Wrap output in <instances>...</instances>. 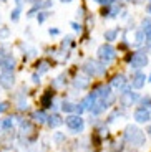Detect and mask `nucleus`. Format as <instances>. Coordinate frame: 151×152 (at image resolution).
Here are the masks:
<instances>
[{
	"mask_svg": "<svg viewBox=\"0 0 151 152\" xmlns=\"http://www.w3.org/2000/svg\"><path fill=\"white\" fill-rule=\"evenodd\" d=\"M125 139L126 142H130L131 145H136V147H141V145H144V134L141 132L138 127H135V126H128L125 131Z\"/></svg>",
	"mask_w": 151,
	"mask_h": 152,
	"instance_id": "nucleus-1",
	"label": "nucleus"
},
{
	"mask_svg": "<svg viewBox=\"0 0 151 152\" xmlns=\"http://www.w3.org/2000/svg\"><path fill=\"white\" fill-rule=\"evenodd\" d=\"M115 56H116V51L111 45H101L98 48V58L101 60V63H110V61H113Z\"/></svg>",
	"mask_w": 151,
	"mask_h": 152,
	"instance_id": "nucleus-2",
	"label": "nucleus"
},
{
	"mask_svg": "<svg viewBox=\"0 0 151 152\" xmlns=\"http://www.w3.org/2000/svg\"><path fill=\"white\" fill-rule=\"evenodd\" d=\"M83 71L87 73L88 76L103 75V73H105V66H103V65H98V63H96V61H93V60H88L87 63L83 65Z\"/></svg>",
	"mask_w": 151,
	"mask_h": 152,
	"instance_id": "nucleus-3",
	"label": "nucleus"
},
{
	"mask_svg": "<svg viewBox=\"0 0 151 152\" xmlns=\"http://www.w3.org/2000/svg\"><path fill=\"white\" fill-rule=\"evenodd\" d=\"M65 124H67L68 129L75 131V132L83 131V119L80 116H68V118H65Z\"/></svg>",
	"mask_w": 151,
	"mask_h": 152,
	"instance_id": "nucleus-4",
	"label": "nucleus"
},
{
	"mask_svg": "<svg viewBox=\"0 0 151 152\" xmlns=\"http://www.w3.org/2000/svg\"><path fill=\"white\" fill-rule=\"evenodd\" d=\"M130 65H131V68H135V69H140V68H143V66H146V65H148V56H146V53H135V55L131 56Z\"/></svg>",
	"mask_w": 151,
	"mask_h": 152,
	"instance_id": "nucleus-5",
	"label": "nucleus"
},
{
	"mask_svg": "<svg viewBox=\"0 0 151 152\" xmlns=\"http://www.w3.org/2000/svg\"><path fill=\"white\" fill-rule=\"evenodd\" d=\"M15 83V78H13V73L12 71H2L0 73V86L5 88V89H10Z\"/></svg>",
	"mask_w": 151,
	"mask_h": 152,
	"instance_id": "nucleus-6",
	"label": "nucleus"
},
{
	"mask_svg": "<svg viewBox=\"0 0 151 152\" xmlns=\"http://www.w3.org/2000/svg\"><path fill=\"white\" fill-rule=\"evenodd\" d=\"M120 101H121L123 106H131V104H135L136 101H138V94L133 93V91H125V93H121Z\"/></svg>",
	"mask_w": 151,
	"mask_h": 152,
	"instance_id": "nucleus-7",
	"label": "nucleus"
},
{
	"mask_svg": "<svg viewBox=\"0 0 151 152\" xmlns=\"http://www.w3.org/2000/svg\"><path fill=\"white\" fill-rule=\"evenodd\" d=\"M133 118H135L136 122H148L151 119V114L148 109H144V107H140V109H136L135 114H133Z\"/></svg>",
	"mask_w": 151,
	"mask_h": 152,
	"instance_id": "nucleus-8",
	"label": "nucleus"
},
{
	"mask_svg": "<svg viewBox=\"0 0 151 152\" xmlns=\"http://www.w3.org/2000/svg\"><path fill=\"white\" fill-rule=\"evenodd\" d=\"M144 81H146V76H144L143 73H136L131 78V86L135 88V89H141V88L144 86Z\"/></svg>",
	"mask_w": 151,
	"mask_h": 152,
	"instance_id": "nucleus-9",
	"label": "nucleus"
},
{
	"mask_svg": "<svg viewBox=\"0 0 151 152\" xmlns=\"http://www.w3.org/2000/svg\"><path fill=\"white\" fill-rule=\"evenodd\" d=\"M0 66H2V71H13L15 61L12 56H5L4 60H0Z\"/></svg>",
	"mask_w": 151,
	"mask_h": 152,
	"instance_id": "nucleus-10",
	"label": "nucleus"
},
{
	"mask_svg": "<svg viewBox=\"0 0 151 152\" xmlns=\"http://www.w3.org/2000/svg\"><path fill=\"white\" fill-rule=\"evenodd\" d=\"M125 84H126V78L123 75H116L113 80H111V86L116 88V89H121Z\"/></svg>",
	"mask_w": 151,
	"mask_h": 152,
	"instance_id": "nucleus-11",
	"label": "nucleus"
},
{
	"mask_svg": "<svg viewBox=\"0 0 151 152\" xmlns=\"http://www.w3.org/2000/svg\"><path fill=\"white\" fill-rule=\"evenodd\" d=\"M88 84H90V80H88V78H83V76H80V78H76V80L73 81V86L78 88V89H85Z\"/></svg>",
	"mask_w": 151,
	"mask_h": 152,
	"instance_id": "nucleus-12",
	"label": "nucleus"
},
{
	"mask_svg": "<svg viewBox=\"0 0 151 152\" xmlns=\"http://www.w3.org/2000/svg\"><path fill=\"white\" fill-rule=\"evenodd\" d=\"M47 122H48L50 127H58V126L63 122V119H60V116H57V114H53V116H48Z\"/></svg>",
	"mask_w": 151,
	"mask_h": 152,
	"instance_id": "nucleus-13",
	"label": "nucleus"
},
{
	"mask_svg": "<svg viewBox=\"0 0 151 152\" xmlns=\"http://www.w3.org/2000/svg\"><path fill=\"white\" fill-rule=\"evenodd\" d=\"M143 33H144L148 42H151V22L148 18L143 20Z\"/></svg>",
	"mask_w": 151,
	"mask_h": 152,
	"instance_id": "nucleus-14",
	"label": "nucleus"
},
{
	"mask_svg": "<svg viewBox=\"0 0 151 152\" xmlns=\"http://www.w3.org/2000/svg\"><path fill=\"white\" fill-rule=\"evenodd\" d=\"M33 119H35V122L42 124V122H45L47 119H48V116H47L43 111H37V113H33Z\"/></svg>",
	"mask_w": 151,
	"mask_h": 152,
	"instance_id": "nucleus-15",
	"label": "nucleus"
},
{
	"mask_svg": "<svg viewBox=\"0 0 151 152\" xmlns=\"http://www.w3.org/2000/svg\"><path fill=\"white\" fill-rule=\"evenodd\" d=\"M61 109H63L65 113H73V111H76V106L72 103H63L61 104Z\"/></svg>",
	"mask_w": 151,
	"mask_h": 152,
	"instance_id": "nucleus-16",
	"label": "nucleus"
},
{
	"mask_svg": "<svg viewBox=\"0 0 151 152\" xmlns=\"http://www.w3.org/2000/svg\"><path fill=\"white\" fill-rule=\"evenodd\" d=\"M12 126H13V122H12V118H7V119H2V127H4L5 131L12 129Z\"/></svg>",
	"mask_w": 151,
	"mask_h": 152,
	"instance_id": "nucleus-17",
	"label": "nucleus"
},
{
	"mask_svg": "<svg viewBox=\"0 0 151 152\" xmlns=\"http://www.w3.org/2000/svg\"><path fill=\"white\" fill-rule=\"evenodd\" d=\"M116 35H118V30H108V31H105V38H106V40H110V42H111V40H115V38H116Z\"/></svg>",
	"mask_w": 151,
	"mask_h": 152,
	"instance_id": "nucleus-18",
	"label": "nucleus"
},
{
	"mask_svg": "<svg viewBox=\"0 0 151 152\" xmlns=\"http://www.w3.org/2000/svg\"><path fill=\"white\" fill-rule=\"evenodd\" d=\"M50 99H52V93H47V94L43 96V99H42V104H43L45 107L52 106V104H50Z\"/></svg>",
	"mask_w": 151,
	"mask_h": 152,
	"instance_id": "nucleus-19",
	"label": "nucleus"
},
{
	"mask_svg": "<svg viewBox=\"0 0 151 152\" xmlns=\"http://www.w3.org/2000/svg\"><path fill=\"white\" fill-rule=\"evenodd\" d=\"M10 35V30H8L7 27H4V28H0V40H5V38Z\"/></svg>",
	"mask_w": 151,
	"mask_h": 152,
	"instance_id": "nucleus-20",
	"label": "nucleus"
},
{
	"mask_svg": "<svg viewBox=\"0 0 151 152\" xmlns=\"http://www.w3.org/2000/svg\"><path fill=\"white\" fill-rule=\"evenodd\" d=\"M10 18L13 20V22H17V20L20 18V8H15V10H12V13H10Z\"/></svg>",
	"mask_w": 151,
	"mask_h": 152,
	"instance_id": "nucleus-21",
	"label": "nucleus"
},
{
	"mask_svg": "<svg viewBox=\"0 0 151 152\" xmlns=\"http://www.w3.org/2000/svg\"><path fill=\"white\" fill-rule=\"evenodd\" d=\"M143 40H146L144 33L143 31H138V33H136V43H143Z\"/></svg>",
	"mask_w": 151,
	"mask_h": 152,
	"instance_id": "nucleus-22",
	"label": "nucleus"
},
{
	"mask_svg": "<svg viewBox=\"0 0 151 152\" xmlns=\"http://www.w3.org/2000/svg\"><path fill=\"white\" fill-rule=\"evenodd\" d=\"M47 17H48V13H47V12H42V13H40V15H38L37 18H38V22H43V20L47 18Z\"/></svg>",
	"mask_w": 151,
	"mask_h": 152,
	"instance_id": "nucleus-23",
	"label": "nucleus"
},
{
	"mask_svg": "<svg viewBox=\"0 0 151 152\" xmlns=\"http://www.w3.org/2000/svg\"><path fill=\"white\" fill-rule=\"evenodd\" d=\"M45 71H48V63H42L40 65V73H45Z\"/></svg>",
	"mask_w": 151,
	"mask_h": 152,
	"instance_id": "nucleus-24",
	"label": "nucleus"
},
{
	"mask_svg": "<svg viewBox=\"0 0 151 152\" xmlns=\"http://www.w3.org/2000/svg\"><path fill=\"white\" fill-rule=\"evenodd\" d=\"M7 109H8V103H0V113H4Z\"/></svg>",
	"mask_w": 151,
	"mask_h": 152,
	"instance_id": "nucleus-25",
	"label": "nucleus"
},
{
	"mask_svg": "<svg viewBox=\"0 0 151 152\" xmlns=\"http://www.w3.org/2000/svg\"><path fill=\"white\" fill-rule=\"evenodd\" d=\"M72 28H73V30H76V31H80V30H81V25L73 22V23H72Z\"/></svg>",
	"mask_w": 151,
	"mask_h": 152,
	"instance_id": "nucleus-26",
	"label": "nucleus"
},
{
	"mask_svg": "<svg viewBox=\"0 0 151 152\" xmlns=\"http://www.w3.org/2000/svg\"><path fill=\"white\" fill-rule=\"evenodd\" d=\"M32 81H33V83H40V76H38L37 73H35V75L32 76Z\"/></svg>",
	"mask_w": 151,
	"mask_h": 152,
	"instance_id": "nucleus-27",
	"label": "nucleus"
},
{
	"mask_svg": "<svg viewBox=\"0 0 151 152\" xmlns=\"http://www.w3.org/2000/svg\"><path fill=\"white\" fill-rule=\"evenodd\" d=\"M113 2H115V0H100V4H106V5H108V4H113Z\"/></svg>",
	"mask_w": 151,
	"mask_h": 152,
	"instance_id": "nucleus-28",
	"label": "nucleus"
},
{
	"mask_svg": "<svg viewBox=\"0 0 151 152\" xmlns=\"http://www.w3.org/2000/svg\"><path fill=\"white\" fill-rule=\"evenodd\" d=\"M48 33H50V35H57V33H58V30H57V28H50Z\"/></svg>",
	"mask_w": 151,
	"mask_h": 152,
	"instance_id": "nucleus-29",
	"label": "nucleus"
},
{
	"mask_svg": "<svg viewBox=\"0 0 151 152\" xmlns=\"http://www.w3.org/2000/svg\"><path fill=\"white\" fill-rule=\"evenodd\" d=\"M146 132L150 134V137H151V126H148V129H146Z\"/></svg>",
	"mask_w": 151,
	"mask_h": 152,
	"instance_id": "nucleus-30",
	"label": "nucleus"
},
{
	"mask_svg": "<svg viewBox=\"0 0 151 152\" xmlns=\"http://www.w3.org/2000/svg\"><path fill=\"white\" fill-rule=\"evenodd\" d=\"M60 2H63V4H68V2H72V0H60Z\"/></svg>",
	"mask_w": 151,
	"mask_h": 152,
	"instance_id": "nucleus-31",
	"label": "nucleus"
},
{
	"mask_svg": "<svg viewBox=\"0 0 151 152\" xmlns=\"http://www.w3.org/2000/svg\"><path fill=\"white\" fill-rule=\"evenodd\" d=\"M27 2H30V4H33V2H37V0H27Z\"/></svg>",
	"mask_w": 151,
	"mask_h": 152,
	"instance_id": "nucleus-32",
	"label": "nucleus"
},
{
	"mask_svg": "<svg viewBox=\"0 0 151 152\" xmlns=\"http://www.w3.org/2000/svg\"><path fill=\"white\" fill-rule=\"evenodd\" d=\"M148 12H150V13H151V5H150V7H148Z\"/></svg>",
	"mask_w": 151,
	"mask_h": 152,
	"instance_id": "nucleus-33",
	"label": "nucleus"
},
{
	"mask_svg": "<svg viewBox=\"0 0 151 152\" xmlns=\"http://www.w3.org/2000/svg\"><path fill=\"white\" fill-rule=\"evenodd\" d=\"M130 2H141V0H130Z\"/></svg>",
	"mask_w": 151,
	"mask_h": 152,
	"instance_id": "nucleus-34",
	"label": "nucleus"
},
{
	"mask_svg": "<svg viewBox=\"0 0 151 152\" xmlns=\"http://www.w3.org/2000/svg\"><path fill=\"white\" fill-rule=\"evenodd\" d=\"M2 129H4V127H2V121H0V131H2Z\"/></svg>",
	"mask_w": 151,
	"mask_h": 152,
	"instance_id": "nucleus-35",
	"label": "nucleus"
},
{
	"mask_svg": "<svg viewBox=\"0 0 151 152\" xmlns=\"http://www.w3.org/2000/svg\"><path fill=\"white\" fill-rule=\"evenodd\" d=\"M15 2H17V5H19V4H20V2H22V0H15Z\"/></svg>",
	"mask_w": 151,
	"mask_h": 152,
	"instance_id": "nucleus-36",
	"label": "nucleus"
},
{
	"mask_svg": "<svg viewBox=\"0 0 151 152\" xmlns=\"http://www.w3.org/2000/svg\"><path fill=\"white\" fill-rule=\"evenodd\" d=\"M150 81H151V75H150Z\"/></svg>",
	"mask_w": 151,
	"mask_h": 152,
	"instance_id": "nucleus-37",
	"label": "nucleus"
}]
</instances>
